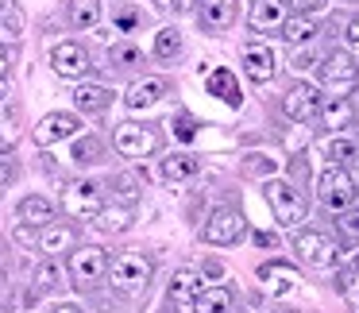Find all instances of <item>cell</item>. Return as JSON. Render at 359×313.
Instances as JSON below:
<instances>
[{"instance_id": "7bdbcfd3", "label": "cell", "mask_w": 359, "mask_h": 313, "mask_svg": "<svg viewBox=\"0 0 359 313\" xmlns=\"http://www.w3.org/2000/svg\"><path fill=\"white\" fill-rule=\"evenodd\" d=\"M309 62H313L309 55H297V51H294V70H309Z\"/></svg>"}, {"instance_id": "8d00e7d4", "label": "cell", "mask_w": 359, "mask_h": 313, "mask_svg": "<svg viewBox=\"0 0 359 313\" xmlns=\"http://www.w3.org/2000/svg\"><path fill=\"white\" fill-rule=\"evenodd\" d=\"M336 225H340V232H344V236H351V240H359V209H344Z\"/></svg>"}, {"instance_id": "603a6c76", "label": "cell", "mask_w": 359, "mask_h": 313, "mask_svg": "<svg viewBox=\"0 0 359 313\" xmlns=\"http://www.w3.org/2000/svg\"><path fill=\"white\" fill-rule=\"evenodd\" d=\"M189 313H232V290L228 286H209L194 298Z\"/></svg>"}, {"instance_id": "ee69618b", "label": "cell", "mask_w": 359, "mask_h": 313, "mask_svg": "<svg viewBox=\"0 0 359 313\" xmlns=\"http://www.w3.org/2000/svg\"><path fill=\"white\" fill-rule=\"evenodd\" d=\"M50 313H86V309H81V305H70V302H62V305H55Z\"/></svg>"}, {"instance_id": "bcb514c9", "label": "cell", "mask_w": 359, "mask_h": 313, "mask_svg": "<svg viewBox=\"0 0 359 313\" xmlns=\"http://www.w3.org/2000/svg\"><path fill=\"white\" fill-rule=\"evenodd\" d=\"M135 20H140L135 12H120V27H135Z\"/></svg>"}, {"instance_id": "4fadbf2b", "label": "cell", "mask_w": 359, "mask_h": 313, "mask_svg": "<svg viewBox=\"0 0 359 313\" xmlns=\"http://www.w3.org/2000/svg\"><path fill=\"white\" fill-rule=\"evenodd\" d=\"M317 70H320V81H325V86H351V81L359 78V62L348 51H328Z\"/></svg>"}, {"instance_id": "9a60e30c", "label": "cell", "mask_w": 359, "mask_h": 313, "mask_svg": "<svg viewBox=\"0 0 359 313\" xmlns=\"http://www.w3.org/2000/svg\"><path fill=\"white\" fill-rule=\"evenodd\" d=\"M163 97H170V81H163V78H143V81H135V86L128 89L124 105H128L132 112H143V109H155Z\"/></svg>"}, {"instance_id": "f35d334b", "label": "cell", "mask_w": 359, "mask_h": 313, "mask_svg": "<svg viewBox=\"0 0 359 313\" xmlns=\"http://www.w3.org/2000/svg\"><path fill=\"white\" fill-rule=\"evenodd\" d=\"M355 274H359V255L351 259V267H344V271L336 274V286H340V290H348L351 282H355Z\"/></svg>"}, {"instance_id": "1f68e13d", "label": "cell", "mask_w": 359, "mask_h": 313, "mask_svg": "<svg viewBox=\"0 0 359 313\" xmlns=\"http://www.w3.org/2000/svg\"><path fill=\"white\" fill-rule=\"evenodd\" d=\"M109 62L116 66V70H135V66H143V51L135 47V43H116V47L109 51Z\"/></svg>"}, {"instance_id": "74e56055", "label": "cell", "mask_w": 359, "mask_h": 313, "mask_svg": "<svg viewBox=\"0 0 359 313\" xmlns=\"http://www.w3.org/2000/svg\"><path fill=\"white\" fill-rule=\"evenodd\" d=\"M163 12H170V16H182V12H189L194 8V0H155Z\"/></svg>"}, {"instance_id": "ab89813d", "label": "cell", "mask_w": 359, "mask_h": 313, "mask_svg": "<svg viewBox=\"0 0 359 313\" xmlns=\"http://www.w3.org/2000/svg\"><path fill=\"white\" fill-rule=\"evenodd\" d=\"M325 0H290V8H294V16H313V12L320 8Z\"/></svg>"}, {"instance_id": "5bb4252c", "label": "cell", "mask_w": 359, "mask_h": 313, "mask_svg": "<svg viewBox=\"0 0 359 313\" xmlns=\"http://www.w3.org/2000/svg\"><path fill=\"white\" fill-rule=\"evenodd\" d=\"M232 20H236V0H201V8H197V24L209 35L228 32Z\"/></svg>"}, {"instance_id": "f1b7e54d", "label": "cell", "mask_w": 359, "mask_h": 313, "mask_svg": "<svg viewBox=\"0 0 359 313\" xmlns=\"http://www.w3.org/2000/svg\"><path fill=\"white\" fill-rule=\"evenodd\" d=\"M101 155H104V143L97 140V135H81L78 143H74V151H70V159L78 166H89V163H101Z\"/></svg>"}, {"instance_id": "cb8c5ba5", "label": "cell", "mask_w": 359, "mask_h": 313, "mask_svg": "<svg viewBox=\"0 0 359 313\" xmlns=\"http://www.w3.org/2000/svg\"><path fill=\"white\" fill-rule=\"evenodd\" d=\"M320 116H325V128H328V132H340V128L351 124L355 109H351L348 97H328V105H320Z\"/></svg>"}, {"instance_id": "11a10c76", "label": "cell", "mask_w": 359, "mask_h": 313, "mask_svg": "<svg viewBox=\"0 0 359 313\" xmlns=\"http://www.w3.org/2000/svg\"><path fill=\"white\" fill-rule=\"evenodd\" d=\"M0 313H8V309H4V302H0Z\"/></svg>"}, {"instance_id": "6da1fadb", "label": "cell", "mask_w": 359, "mask_h": 313, "mask_svg": "<svg viewBox=\"0 0 359 313\" xmlns=\"http://www.w3.org/2000/svg\"><path fill=\"white\" fill-rule=\"evenodd\" d=\"M151 274H155V263H151V255H143V251H120L109 263V282H112V290L124 294V298L143 294V290L151 286Z\"/></svg>"}, {"instance_id": "30bf717a", "label": "cell", "mask_w": 359, "mask_h": 313, "mask_svg": "<svg viewBox=\"0 0 359 313\" xmlns=\"http://www.w3.org/2000/svg\"><path fill=\"white\" fill-rule=\"evenodd\" d=\"M320 105H325V97L317 93V86H305V81H297L294 89H290L286 97H282V109H286L290 120H302V124H309V120L320 116Z\"/></svg>"}, {"instance_id": "f6af8a7d", "label": "cell", "mask_w": 359, "mask_h": 313, "mask_svg": "<svg viewBox=\"0 0 359 313\" xmlns=\"http://www.w3.org/2000/svg\"><path fill=\"white\" fill-rule=\"evenodd\" d=\"M220 271H224V267H220V263H217V259H209V263H205V274H209V279H217V274H220Z\"/></svg>"}, {"instance_id": "277c9868", "label": "cell", "mask_w": 359, "mask_h": 313, "mask_svg": "<svg viewBox=\"0 0 359 313\" xmlns=\"http://www.w3.org/2000/svg\"><path fill=\"white\" fill-rule=\"evenodd\" d=\"M317 197H320L325 209L344 213V209H351V201H355V182H351V174L344 171V166H328V171L317 178Z\"/></svg>"}, {"instance_id": "d6986e66", "label": "cell", "mask_w": 359, "mask_h": 313, "mask_svg": "<svg viewBox=\"0 0 359 313\" xmlns=\"http://www.w3.org/2000/svg\"><path fill=\"white\" fill-rule=\"evenodd\" d=\"M74 105H78V112L97 116V112H104L112 105V89L109 86H97V81H81V86L74 89Z\"/></svg>"}, {"instance_id": "8fae6325", "label": "cell", "mask_w": 359, "mask_h": 313, "mask_svg": "<svg viewBox=\"0 0 359 313\" xmlns=\"http://www.w3.org/2000/svg\"><path fill=\"white\" fill-rule=\"evenodd\" d=\"M81 132V120L78 116H70V112H47V116L35 124V143L39 147H55V143H62V140H70V135H78Z\"/></svg>"}, {"instance_id": "d4e9b609", "label": "cell", "mask_w": 359, "mask_h": 313, "mask_svg": "<svg viewBox=\"0 0 359 313\" xmlns=\"http://www.w3.org/2000/svg\"><path fill=\"white\" fill-rule=\"evenodd\" d=\"M248 24L255 27V32H271V27H278L282 24V4L278 0H259V4H251Z\"/></svg>"}, {"instance_id": "ac0fdd59", "label": "cell", "mask_w": 359, "mask_h": 313, "mask_svg": "<svg viewBox=\"0 0 359 313\" xmlns=\"http://www.w3.org/2000/svg\"><path fill=\"white\" fill-rule=\"evenodd\" d=\"M259 279H263V286H266V294H274V298H282V294H290V290L297 286V271L290 263H263L259 267Z\"/></svg>"}, {"instance_id": "7dc6e473", "label": "cell", "mask_w": 359, "mask_h": 313, "mask_svg": "<svg viewBox=\"0 0 359 313\" xmlns=\"http://www.w3.org/2000/svg\"><path fill=\"white\" fill-rule=\"evenodd\" d=\"M348 39H351V43H359V16L348 24Z\"/></svg>"}, {"instance_id": "4316f807", "label": "cell", "mask_w": 359, "mask_h": 313, "mask_svg": "<svg viewBox=\"0 0 359 313\" xmlns=\"http://www.w3.org/2000/svg\"><path fill=\"white\" fill-rule=\"evenodd\" d=\"M320 151H325V159H332L336 166L351 163V159H359V143L348 140V135H328L325 143H320Z\"/></svg>"}, {"instance_id": "db71d44e", "label": "cell", "mask_w": 359, "mask_h": 313, "mask_svg": "<svg viewBox=\"0 0 359 313\" xmlns=\"http://www.w3.org/2000/svg\"><path fill=\"white\" fill-rule=\"evenodd\" d=\"M0 286H4V267H0Z\"/></svg>"}, {"instance_id": "f907efd6", "label": "cell", "mask_w": 359, "mask_h": 313, "mask_svg": "<svg viewBox=\"0 0 359 313\" xmlns=\"http://www.w3.org/2000/svg\"><path fill=\"white\" fill-rule=\"evenodd\" d=\"M8 101V86H4V81H0V105Z\"/></svg>"}, {"instance_id": "60d3db41", "label": "cell", "mask_w": 359, "mask_h": 313, "mask_svg": "<svg viewBox=\"0 0 359 313\" xmlns=\"http://www.w3.org/2000/svg\"><path fill=\"white\" fill-rule=\"evenodd\" d=\"M12 178H16V163H12L8 155H0V189L8 186Z\"/></svg>"}, {"instance_id": "e575fe53", "label": "cell", "mask_w": 359, "mask_h": 313, "mask_svg": "<svg viewBox=\"0 0 359 313\" xmlns=\"http://www.w3.org/2000/svg\"><path fill=\"white\" fill-rule=\"evenodd\" d=\"M58 279H62V271L55 267V259H47V263L35 267V286H39V290H55V286H62Z\"/></svg>"}, {"instance_id": "8992f818", "label": "cell", "mask_w": 359, "mask_h": 313, "mask_svg": "<svg viewBox=\"0 0 359 313\" xmlns=\"http://www.w3.org/2000/svg\"><path fill=\"white\" fill-rule=\"evenodd\" d=\"M101 205H104V186L97 178H78V182H70L66 194H62V209L70 213V217H81V220H89Z\"/></svg>"}, {"instance_id": "7402d4cb", "label": "cell", "mask_w": 359, "mask_h": 313, "mask_svg": "<svg viewBox=\"0 0 359 313\" xmlns=\"http://www.w3.org/2000/svg\"><path fill=\"white\" fill-rule=\"evenodd\" d=\"M89 220H93L97 232L112 236V232H124V228L132 225V209H128V205H112V209H109V205H101Z\"/></svg>"}, {"instance_id": "44dd1931", "label": "cell", "mask_w": 359, "mask_h": 313, "mask_svg": "<svg viewBox=\"0 0 359 313\" xmlns=\"http://www.w3.org/2000/svg\"><path fill=\"white\" fill-rule=\"evenodd\" d=\"M197 294H201V274L189 271V267L174 271V279H170V302L174 305H186V309H189Z\"/></svg>"}, {"instance_id": "52a82bcc", "label": "cell", "mask_w": 359, "mask_h": 313, "mask_svg": "<svg viewBox=\"0 0 359 313\" xmlns=\"http://www.w3.org/2000/svg\"><path fill=\"white\" fill-rule=\"evenodd\" d=\"M294 251L302 255V263L317 267V271L332 267L336 255H340V248H336L332 236H328V232H313V228H305V232L294 236Z\"/></svg>"}, {"instance_id": "ffe728a7", "label": "cell", "mask_w": 359, "mask_h": 313, "mask_svg": "<svg viewBox=\"0 0 359 313\" xmlns=\"http://www.w3.org/2000/svg\"><path fill=\"white\" fill-rule=\"evenodd\" d=\"M16 213H20V225H32V228H43V225L55 220V205H50L43 194H27Z\"/></svg>"}, {"instance_id": "9f6ffc18", "label": "cell", "mask_w": 359, "mask_h": 313, "mask_svg": "<svg viewBox=\"0 0 359 313\" xmlns=\"http://www.w3.org/2000/svg\"><path fill=\"white\" fill-rule=\"evenodd\" d=\"M351 4H359V0H351Z\"/></svg>"}, {"instance_id": "7a4b0ae2", "label": "cell", "mask_w": 359, "mask_h": 313, "mask_svg": "<svg viewBox=\"0 0 359 313\" xmlns=\"http://www.w3.org/2000/svg\"><path fill=\"white\" fill-rule=\"evenodd\" d=\"M266 201H271V209H274V220L286 225V228H297L305 220V213H309L302 189L286 178H266Z\"/></svg>"}, {"instance_id": "484cf974", "label": "cell", "mask_w": 359, "mask_h": 313, "mask_svg": "<svg viewBox=\"0 0 359 313\" xmlns=\"http://www.w3.org/2000/svg\"><path fill=\"white\" fill-rule=\"evenodd\" d=\"M197 171H201V163H197L194 155H186V151L163 159V178H166V182H186V178H194Z\"/></svg>"}, {"instance_id": "c3c4849f", "label": "cell", "mask_w": 359, "mask_h": 313, "mask_svg": "<svg viewBox=\"0 0 359 313\" xmlns=\"http://www.w3.org/2000/svg\"><path fill=\"white\" fill-rule=\"evenodd\" d=\"M4 74H8V51L0 47V81H4Z\"/></svg>"}, {"instance_id": "4dcf8cb0", "label": "cell", "mask_w": 359, "mask_h": 313, "mask_svg": "<svg viewBox=\"0 0 359 313\" xmlns=\"http://www.w3.org/2000/svg\"><path fill=\"white\" fill-rule=\"evenodd\" d=\"M282 35H286L294 47H302V43H309L313 35H317V24H313L309 16H294V20H286V24H282Z\"/></svg>"}, {"instance_id": "7c38bea8", "label": "cell", "mask_w": 359, "mask_h": 313, "mask_svg": "<svg viewBox=\"0 0 359 313\" xmlns=\"http://www.w3.org/2000/svg\"><path fill=\"white\" fill-rule=\"evenodd\" d=\"M35 248L47 251L50 259L62 255V251H74L78 248V228L62 225V220H50V225H43L39 232H35Z\"/></svg>"}, {"instance_id": "b9f144b4", "label": "cell", "mask_w": 359, "mask_h": 313, "mask_svg": "<svg viewBox=\"0 0 359 313\" xmlns=\"http://www.w3.org/2000/svg\"><path fill=\"white\" fill-rule=\"evenodd\" d=\"M251 240H255L259 248H266V251L278 248V236H274V232H251Z\"/></svg>"}, {"instance_id": "9c48e42d", "label": "cell", "mask_w": 359, "mask_h": 313, "mask_svg": "<svg viewBox=\"0 0 359 313\" xmlns=\"http://www.w3.org/2000/svg\"><path fill=\"white\" fill-rule=\"evenodd\" d=\"M50 70L58 74V78H74V81H81L93 66H89V51L81 47L78 39H66V43H58L55 51H50Z\"/></svg>"}, {"instance_id": "681fc988", "label": "cell", "mask_w": 359, "mask_h": 313, "mask_svg": "<svg viewBox=\"0 0 359 313\" xmlns=\"http://www.w3.org/2000/svg\"><path fill=\"white\" fill-rule=\"evenodd\" d=\"M0 155H8V135L0 132Z\"/></svg>"}, {"instance_id": "d590c367", "label": "cell", "mask_w": 359, "mask_h": 313, "mask_svg": "<svg viewBox=\"0 0 359 313\" xmlns=\"http://www.w3.org/2000/svg\"><path fill=\"white\" fill-rule=\"evenodd\" d=\"M174 135H178L182 143H189L197 135V120L189 116V112H182V116H174Z\"/></svg>"}, {"instance_id": "f5cc1de1", "label": "cell", "mask_w": 359, "mask_h": 313, "mask_svg": "<svg viewBox=\"0 0 359 313\" xmlns=\"http://www.w3.org/2000/svg\"><path fill=\"white\" fill-rule=\"evenodd\" d=\"M351 302H355V313H359V294H355V298H351Z\"/></svg>"}, {"instance_id": "836d02e7", "label": "cell", "mask_w": 359, "mask_h": 313, "mask_svg": "<svg viewBox=\"0 0 359 313\" xmlns=\"http://www.w3.org/2000/svg\"><path fill=\"white\" fill-rule=\"evenodd\" d=\"M112 189H116V197L124 205H132L135 197H140V178H135V174H116V178H112Z\"/></svg>"}, {"instance_id": "816d5d0a", "label": "cell", "mask_w": 359, "mask_h": 313, "mask_svg": "<svg viewBox=\"0 0 359 313\" xmlns=\"http://www.w3.org/2000/svg\"><path fill=\"white\" fill-rule=\"evenodd\" d=\"M271 313H297V309H286V305H278V309H271Z\"/></svg>"}, {"instance_id": "2e32d148", "label": "cell", "mask_w": 359, "mask_h": 313, "mask_svg": "<svg viewBox=\"0 0 359 313\" xmlns=\"http://www.w3.org/2000/svg\"><path fill=\"white\" fill-rule=\"evenodd\" d=\"M205 89H209V97H220V101L232 105V109H240V101H243V89H240V81H236V74L228 70V66H217V70H209V78H205Z\"/></svg>"}, {"instance_id": "e0dca14e", "label": "cell", "mask_w": 359, "mask_h": 313, "mask_svg": "<svg viewBox=\"0 0 359 313\" xmlns=\"http://www.w3.org/2000/svg\"><path fill=\"white\" fill-rule=\"evenodd\" d=\"M243 74H248L255 86H266V81L274 78V51L263 47V43L248 47V51H243Z\"/></svg>"}, {"instance_id": "f546056e", "label": "cell", "mask_w": 359, "mask_h": 313, "mask_svg": "<svg viewBox=\"0 0 359 313\" xmlns=\"http://www.w3.org/2000/svg\"><path fill=\"white\" fill-rule=\"evenodd\" d=\"M182 55V32L178 27H163V32L155 35V58H163V62H170V58Z\"/></svg>"}, {"instance_id": "5b68a950", "label": "cell", "mask_w": 359, "mask_h": 313, "mask_svg": "<svg viewBox=\"0 0 359 313\" xmlns=\"http://www.w3.org/2000/svg\"><path fill=\"white\" fill-rule=\"evenodd\" d=\"M112 143H116V151L124 159H147L158 151V132L151 124H135V120H124V124L116 128V135H112Z\"/></svg>"}, {"instance_id": "ba28073f", "label": "cell", "mask_w": 359, "mask_h": 313, "mask_svg": "<svg viewBox=\"0 0 359 313\" xmlns=\"http://www.w3.org/2000/svg\"><path fill=\"white\" fill-rule=\"evenodd\" d=\"M248 232V220H243L240 209H232V205H224V209H217L209 220H205V244H217V248H224V244H236L240 236Z\"/></svg>"}, {"instance_id": "83f0119b", "label": "cell", "mask_w": 359, "mask_h": 313, "mask_svg": "<svg viewBox=\"0 0 359 313\" xmlns=\"http://www.w3.org/2000/svg\"><path fill=\"white\" fill-rule=\"evenodd\" d=\"M70 24L78 32L101 24V0H70Z\"/></svg>"}, {"instance_id": "6f0895ef", "label": "cell", "mask_w": 359, "mask_h": 313, "mask_svg": "<svg viewBox=\"0 0 359 313\" xmlns=\"http://www.w3.org/2000/svg\"><path fill=\"white\" fill-rule=\"evenodd\" d=\"M355 194H359V186H355Z\"/></svg>"}, {"instance_id": "d6a6232c", "label": "cell", "mask_w": 359, "mask_h": 313, "mask_svg": "<svg viewBox=\"0 0 359 313\" xmlns=\"http://www.w3.org/2000/svg\"><path fill=\"white\" fill-rule=\"evenodd\" d=\"M24 32V8L16 0H0V35H20Z\"/></svg>"}, {"instance_id": "3957f363", "label": "cell", "mask_w": 359, "mask_h": 313, "mask_svg": "<svg viewBox=\"0 0 359 313\" xmlns=\"http://www.w3.org/2000/svg\"><path fill=\"white\" fill-rule=\"evenodd\" d=\"M109 274V251L97 248V244H86V248L70 251V279L78 290H89Z\"/></svg>"}]
</instances>
